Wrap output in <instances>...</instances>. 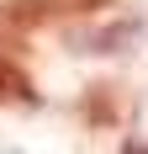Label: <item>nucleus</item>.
<instances>
[{"label": "nucleus", "mask_w": 148, "mask_h": 154, "mask_svg": "<svg viewBox=\"0 0 148 154\" xmlns=\"http://www.w3.org/2000/svg\"><path fill=\"white\" fill-rule=\"evenodd\" d=\"M106 5H117V0H11V5H0V37H5V48H16L27 32H37V27L101 16Z\"/></svg>", "instance_id": "f257e3e1"}, {"label": "nucleus", "mask_w": 148, "mask_h": 154, "mask_svg": "<svg viewBox=\"0 0 148 154\" xmlns=\"http://www.w3.org/2000/svg\"><path fill=\"white\" fill-rule=\"evenodd\" d=\"M32 101H37L32 75H27L16 59H5V53H0V106H32Z\"/></svg>", "instance_id": "f03ea898"}]
</instances>
